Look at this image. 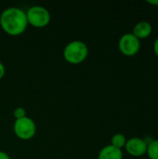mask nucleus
Returning a JSON list of instances; mask_svg holds the SVG:
<instances>
[{
    "mask_svg": "<svg viewBox=\"0 0 158 159\" xmlns=\"http://www.w3.org/2000/svg\"><path fill=\"white\" fill-rule=\"evenodd\" d=\"M0 25L2 29L10 35L22 34L28 25L26 12L20 7H7L4 9L0 15Z\"/></svg>",
    "mask_w": 158,
    "mask_h": 159,
    "instance_id": "obj_1",
    "label": "nucleus"
},
{
    "mask_svg": "<svg viewBox=\"0 0 158 159\" xmlns=\"http://www.w3.org/2000/svg\"><path fill=\"white\" fill-rule=\"evenodd\" d=\"M88 55V48L87 44L81 40H74L69 42L63 49V57L66 61L77 64L86 60Z\"/></svg>",
    "mask_w": 158,
    "mask_h": 159,
    "instance_id": "obj_2",
    "label": "nucleus"
},
{
    "mask_svg": "<svg viewBox=\"0 0 158 159\" xmlns=\"http://www.w3.org/2000/svg\"><path fill=\"white\" fill-rule=\"evenodd\" d=\"M28 23L34 27H44L50 21L49 11L42 6H33L26 11Z\"/></svg>",
    "mask_w": 158,
    "mask_h": 159,
    "instance_id": "obj_3",
    "label": "nucleus"
},
{
    "mask_svg": "<svg viewBox=\"0 0 158 159\" xmlns=\"http://www.w3.org/2000/svg\"><path fill=\"white\" fill-rule=\"evenodd\" d=\"M13 130L18 138L21 140H30L36 132V126L32 118L25 116L15 120Z\"/></svg>",
    "mask_w": 158,
    "mask_h": 159,
    "instance_id": "obj_4",
    "label": "nucleus"
},
{
    "mask_svg": "<svg viewBox=\"0 0 158 159\" xmlns=\"http://www.w3.org/2000/svg\"><path fill=\"white\" fill-rule=\"evenodd\" d=\"M118 48L123 55L131 57L136 55L140 51L141 41L132 33H128L120 37Z\"/></svg>",
    "mask_w": 158,
    "mask_h": 159,
    "instance_id": "obj_5",
    "label": "nucleus"
},
{
    "mask_svg": "<svg viewBox=\"0 0 158 159\" xmlns=\"http://www.w3.org/2000/svg\"><path fill=\"white\" fill-rule=\"evenodd\" d=\"M147 143L146 142L138 137H133L127 140L125 149L129 155L134 157H141L144 156L147 152Z\"/></svg>",
    "mask_w": 158,
    "mask_h": 159,
    "instance_id": "obj_6",
    "label": "nucleus"
},
{
    "mask_svg": "<svg viewBox=\"0 0 158 159\" xmlns=\"http://www.w3.org/2000/svg\"><path fill=\"white\" fill-rule=\"evenodd\" d=\"M153 32V27L150 22L146 20H142L138 22L132 31V34L141 41L142 39H146L148 38Z\"/></svg>",
    "mask_w": 158,
    "mask_h": 159,
    "instance_id": "obj_7",
    "label": "nucleus"
},
{
    "mask_svg": "<svg viewBox=\"0 0 158 159\" xmlns=\"http://www.w3.org/2000/svg\"><path fill=\"white\" fill-rule=\"evenodd\" d=\"M98 159H123V152L112 144L106 145L99 153Z\"/></svg>",
    "mask_w": 158,
    "mask_h": 159,
    "instance_id": "obj_8",
    "label": "nucleus"
},
{
    "mask_svg": "<svg viewBox=\"0 0 158 159\" xmlns=\"http://www.w3.org/2000/svg\"><path fill=\"white\" fill-rule=\"evenodd\" d=\"M126 143H127V138L122 133H116L111 139V144L121 150L123 147H125Z\"/></svg>",
    "mask_w": 158,
    "mask_h": 159,
    "instance_id": "obj_9",
    "label": "nucleus"
},
{
    "mask_svg": "<svg viewBox=\"0 0 158 159\" xmlns=\"http://www.w3.org/2000/svg\"><path fill=\"white\" fill-rule=\"evenodd\" d=\"M146 154L150 159H158V139L148 143Z\"/></svg>",
    "mask_w": 158,
    "mask_h": 159,
    "instance_id": "obj_10",
    "label": "nucleus"
},
{
    "mask_svg": "<svg viewBox=\"0 0 158 159\" xmlns=\"http://www.w3.org/2000/svg\"><path fill=\"white\" fill-rule=\"evenodd\" d=\"M13 116L16 119H20L22 117L27 116H26V110L23 107H17L14 111H13Z\"/></svg>",
    "mask_w": 158,
    "mask_h": 159,
    "instance_id": "obj_11",
    "label": "nucleus"
},
{
    "mask_svg": "<svg viewBox=\"0 0 158 159\" xmlns=\"http://www.w3.org/2000/svg\"><path fill=\"white\" fill-rule=\"evenodd\" d=\"M5 73H6V69H5V66L4 64L0 61V79L5 75Z\"/></svg>",
    "mask_w": 158,
    "mask_h": 159,
    "instance_id": "obj_12",
    "label": "nucleus"
},
{
    "mask_svg": "<svg viewBox=\"0 0 158 159\" xmlns=\"http://www.w3.org/2000/svg\"><path fill=\"white\" fill-rule=\"evenodd\" d=\"M154 51H155L156 55L158 57V37L156 39V41L154 43Z\"/></svg>",
    "mask_w": 158,
    "mask_h": 159,
    "instance_id": "obj_13",
    "label": "nucleus"
},
{
    "mask_svg": "<svg viewBox=\"0 0 158 159\" xmlns=\"http://www.w3.org/2000/svg\"><path fill=\"white\" fill-rule=\"evenodd\" d=\"M0 159H10V157L6 152L0 151Z\"/></svg>",
    "mask_w": 158,
    "mask_h": 159,
    "instance_id": "obj_14",
    "label": "nucleus"
},
{
    "mask_svg": "<svg viewBox=\"0 0 158 159\" xmlns=\"http://www.w3.org/2000/svg\"><path fill=\"white\" fill-rule=\"evenodd\" d=\"M147 3L148 4H150V5H153V6H158V0H148L147 1Z\"/></svg>",
    "mask_w": 158,
    "mask_h": 159,
    "instance_id": "obj_15",
    "label": "nucleus"
}]
</instances>
